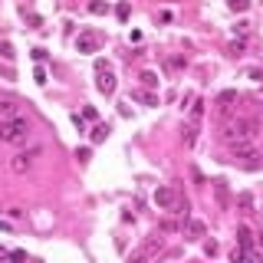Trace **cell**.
Listing matches in <instances>:
<instances>
[{"label": "cell", "mask_w": 263, "mask_h": 263, "mask_svg": "<svg viewBox=\"0 0 263 263\" xmlns=\"http://www.w3.org/2000/svg\"><path fill=\"white\" fill-rule=\"evenodd\" d=\"M260 138V125L253 119H227L220 122V142L227 145V148H237V145H250Z\"/></svg>", "instance_id": "6da1fadb"}, {"label": "cell", "mask_w": 263, "mask_h": 263, "mask_svg": "<svg viewBox=\"0 0 263 263\" xmlns=\"http://www.w3.org/2000/svg\"><path fill=\"white\" fill-rule=\"evenodd\" d=\"M26 138H30V122H26L23 115H17V119H10V122L0 125V142L20 145V142H26Z\"/></svg>", "instance_id": "7a4b0ae2"}, {"label": "cell", "mask_w": 263, "mask_h": 263, "mask_svg": "<svg viewBox=\"0 0 263 263\" xmlns=\"http://www.w3.org/2000/svg\"><path fill=\"white\" fill-rule=\"evenodd\" d=\"M40 155V145H33L30 151H17V155L10 158V171L13 175H23V171H30L33 168V158Z\"/></svg>", "instance_id": "3957f363"}, {"label": "cell", "mask_w": 263, "mask_h": 263, "mask_svg": "<svg viewBox=\"0 0 263 263\" xmlns=\"http://www.w3.org/2000/svg\"><path fill=\"white\" fill-rule=\"evenodd\" d=\"M234 102H237V92H234V89H224V92H220L217 99H214V109H217L220 122L234 119Z\"/></svg>", "instance_id": "277c9868"}, {"label": "cell", "mask_w": 263, "mask_h": 263, "mask_svg": "<svg viewBox=\"0 0 263 263\" xmlns=\"http://www.w3.org/2000/svg\"><path fill=\"white\" fill-rule=\"evenodd\" d=\"M231 155H234V161H244L247 168H257V158H260V148H257V142H250V145H237V148H231Z\"/></svg>", "instance_id": "5b68a950"}, {"label": "cell", "mask_w": 263, "mask_h": 263, "mask_svg": "<svg viewBox=\"0 0 263 263\" xmlns=\"http://www.w3.org/2000/svg\"><path fill=\"white\" fill-rule=\"evenodd\" d=\"M178 201H181V198H178V191L171 188V184H161V188L155 191V204L161 207V211H175Z\"/></svg>", "instance_id": "8992f818"}, {"label": "cell", "mask_w": 263, "mask_h": 263, "mask_svg": "<svg viewBox=\"0 0 263 263\" xmlns=\"http://www.w3.org/2000/svg\"><path fill=\"white\" fill-rule=\"evenodd\" d=\"M99 46H102L99 33H79V37H76V50L79 53H95Z\"/></svg>", "instance_id": "52a82bcc"}, {"label": "cell", "mask_w": 263, "mask_h": 263, "mask_svg": "<svg viewBox=\"0 0 263 263\" xmlns=\"http://www.w3.org/2000/svg\"><path fill=\"white\" fill-rule=\"evenodd\" d=\"M165 250V237H158V234H155V237H148V240H145V244H142V250H138V253H145V257H155V253H161Z\"/></svg>", "instance_id": "ba28073f"}, {"label": "cell", "mask_w": 263, "mask_h": 263, "mask_svg": "<svg viewBox=\"0 0 263 263\" xmlns=\"http://www.w3.org/2000/svg\"><path fill=\"white\" fill-rule=\"evenodd\" d=\"M201 119H204V102L194 99V102L188 106V122H191V125H201Z\"/></svg>", "instance_id": "9c48e42d"}, {"label": "cell", "mask_w": 263, "mask_h": 263, "mask_svg": "<svg viewBox=\"0 0 263 263\" xmlns=\"http://www.w3.org/2000/svg\"><path fill=\"white\" fill-rule=\"evenodd\" d=\"M95 86H99V92H106V95L115 92V76L106 69V73H99V82H95Z\"/></svg>", "instance_id": "30bf717a"}, {"label": "cell", "mask_w": 263, "mask_h": 263, "mask_svg": "<svg viewBox=\"0 0 263 263\" xmlns=\"http://www.w3.org/2000/svg\"><path fill=\"white\" fill-rule=\"evenodd\" d=\"M214 198H217L220 207L231 204V194H227V184H224V181H214Z\"/></svg>", "instance_id": "8fae6325"}, {"label": "cell", "mask_w": 263, "mask_h": 263, "mask_svg": "<svg viewBox=\"0 0 263 263\" xmlns=\"http://www.w3.org/2000/svg\"><path fill=\"white\" fill-rule=\"evenodd\" d=\"M17 106H13V102H0V125H4V122H10V119H17Z\"/></svg>", "instance_id": "7c38bea8"}, {"label": "cell", "mask_w": 263, "mask_h": 263, "mask_svg": "<svg viewBox=\"0 0 263 263\" xmlns=\"http://www.w3.org/2000/svg\"><path fill=\"white\" fill-rule=\"evenodd\" d=\"M237 211L240 214H253V194H247V191L237 194Z\"/></svg>", "instance_id": "4fadbf2b"}, {"label": "cell", "mask_w": 263, "mask_h": 263, "mask_svg": "<svg viewBox=\"0 0 263 263\" xmlns=\"http://www.w3.org/2000/svg\"><path fill=\"white\" fill-rule=\"evenodd\" d=\"M188 234H191V237H194V240H201V237H204V234H207L204 220H188Z\"/></svg>", "instance_id": "5bb4252c"}, {"label": "cell", "mask_w": 263, "mask_h": 263, "mask_svg": "<svg viewBox=\"0 0 263 263\" xmlns=\"http://www.w3.org/2000/svg\"><path fill=\"white\" fill-rule=\"evenodd\" d=\"M237 244H240V250H250V231L247 227H237Z\"/></svg>", "instance_id": "9a60e30c"}, {"label": "cell", "mask_w": 263, "mask_h": 263, "mask_svg": "<svg viewBox=\"0 0 263 263\" xmlns=\"http://www.w3.org/2000/svg\"><path fill=\"white\" fill-rule=\"evenodd\" d=\"M109 132H112V128H109V125H95V128H92V145H99V142H106V138H109Z\"/></svg>", "instance_id": "2e32d148"}, {"label": "cell", "mask_w": 263, "mask_h": 263, "mask_svg": "<svg viewBox=\"0 0 263 263\" xmlns=\"http://www.w3.org/2000/svg\"><path fill=\"white\" fill-rule=\"evenodd\" d=\"M194 142H198V125H191V122H188V128H184V145L191 148Z\"/></svg>", "instance_id": "e0dca14e"}, {"label": "cell", "mask_w": 263, "mask_h": 263, "mask_svg": "<svg viewBox=\"0 0 263 263\" xmlns=\"http://www.w3.org/2000/svg\"><path fill=\"white\" fill-rule=\"evenodd\" d=\"M142 86H145V89H155V86H158V76H155V73H142Z\"/></svg>", "instance_id": "ac0fdd59"}, {"label": "cell", "mask_w": 263, "mask_h": 263, "mask_svg": "<svg viewBox=\"0 0 263 263\" xmlns=\"http://www.w3.org/2000/svg\"><path fill=\"white\" fill-rule=\"evenodd\" d=\"M244 50H247L244 40H234V43H231V53H234V56H244Z\"/></svg>", "instance_id": "d6986e66"}, {"label": "cell", "mask_w": 263, "mask_h": 263, "mask_svg": "<svg viewBox=\"0 0 263 263\" xmlns=\"http://www.w3.org/2000/svg\"><path fill=\"white\" fill-rule=\"evenodd\" d=\"M227 4H231V10H247L250 0H227Z\"/></svg>", "instance_id": "ffe728a7"}, {"label": "cell", "mask_w": 263, "mask_h": 263, "mask_svg": "<svg viewBox=\"0 0 263 263\" xmlns=\"http://www.w3.org/2000/svg\"><path fill=\"white\" fill-rule=\"evenodd\" d=\"M138 99H142L145 106H155V102H158V95H151V92H138Z\"/></svg>", "instance_id": "44dd1931"}, {"label": "cell", "mask_w": 263, "mask_h": 263, "mask_svg": "<svg viewBox=\"0 0 263 263\" xmlns=\"http://www.w3.org/2000/svg\"><path fill=\"white\" fill-rule=\"evenodd\" d=\"M89 10H92V13H106V4H102V0H92V4H89Z\"/></svg>", "instance_id": "7402d4cb"}, {"label": "cell", "mask_w": 263, "mask_h": 263, "mask_svg": "<svg viewBox=\"0 0 263 263\" xmlns=\"http://www.w3.org/2000/svg\"><path fill=\"white\" fill-rule=\"evenodd\" d=\"M0 56H4V59H13V50H10V43H0Z\"/></svg>", "instance_id": "603a6c76"}, {"label": "cell", "mask_w": 263, "mask_h": 263, "mask_svg": "<svg viewBox=\"0 0 263 263\" xmlns=\"http://www.w3.org/2000/svg\"><path fill=\"white\" fill-rule=\"evenodd\" d=\"M10 260H13V263H23V260H26V253H23V250H13V253H10Z\"/></svg>", "instance_id": "cb8c5ba5"}, {"label": "cell", "mask_w": 263, "mask_h": 263, "mask_svg": "<svg viewBox=\"0 0 263 263\" xmlns=\"http://www.w3.org/2000/svg\"><path fill=\"white\" fill-rule=\"evenodd\" d=\"M115 13H119V20H128V4H119V10H115Z\"/></svg>", "instance_id": "d4e9b609"}, {"label": "cell", "mask_w": 263, "mask_h": 263, "mask_svg": "<svg viewBox=\"0 0 263 263\" xmlns=\"http://www.w3.org/2000/svg\"><path fill=\"white\" fill-rule=\"evenodd\" d=\"M128 263H151V260H148V257H145V253H135V257H132Z\"/></svg>", "instance_id": "484cf974"}, {"label": "cell", "mask_w": 263, "mask_h": 263, "mask_svg": "<svg viewBox=\"0 0 263 263\" xmlns=\"http://www.w3.org/2000/svg\"><path fill=\"white\" fill-rule=\"evenodd\" d=\"M257 142H260V148H263V125H260V138H257Z\"/></svg>", "instance_id": "4316f807"}, {"label": "cell", "mask_w": 263, "mask_h": 263, "mask_svg": "<svg viewBox=\"0 0 263 263\" xmlns=\"http://www.w3.org/2000/svg\"><path fill=\"white\" fill-rule=\"evenodd\" d=\"M257 237H260V247H263V231H260V234H257Z\"/></svg>", "instance_id": "83f0119b"}, {"label": "cell", "mask_w": 263, "mask_h": 263, "mask_svg": "<svg viewBox=\"0 0 263 263\" xmlns=\"http://www.w3.org/2000/svg\"><path fill=\"white\" fill-rule=\"evenodd\" d=\"M260 119H263V106H260Z\"/></svg>", "instance_id": "f1b7e54d"}]
</instances>
